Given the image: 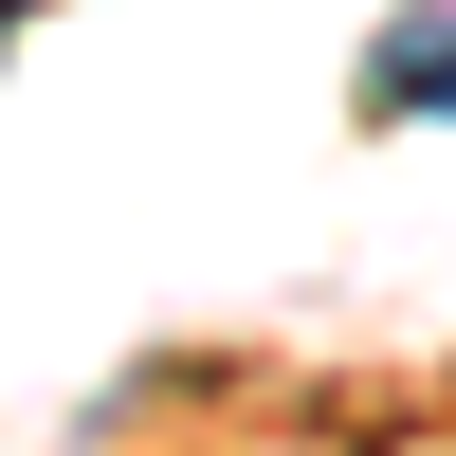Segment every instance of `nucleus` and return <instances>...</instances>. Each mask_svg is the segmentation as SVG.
Returning a JSON list of instances; mask_svg holds the SVG:
<instances>
[{"label":"nucleus","instance_id":"2","mask_svg":"<svg viewBox=\"0 0 456 456\" xmlns=\"http://www.w3.org/2000/svg\"><path fill=\"white\" fill-rule=\"evenodd\" d=\"M0 19H19V0H0Z\"/></svg>","mask_w":456,"mask_h":456},{"label":"nucleus","instance_id":"1","mask_svg":"<svg viewBox=\"0 0 456 456\" xmlns=\"http://www.w3.org/2000/svg\"><path fill=\"white\" fill-rule=\"evenodd\" d=\"M365 110H384V128L456 110V19H384V55H365Z\"/></svg>","mask_w":456,"mask_h":456}]
</instances>
